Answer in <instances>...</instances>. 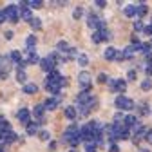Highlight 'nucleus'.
<instances>
[{"label": "nucleus", "mask_w": 152, "mask_h": 152, "mask_svg": "<svg viewBox=\"0 0 152 152\" xmlns=\"http://www.w3.org/2000/svg\"><path fill=\"white\" fill-rule=\"evenodd\" d=\"M69 49H71V45L67 44V42H58V51H65V53H69Z\"/></svg>", "instance_id": "obj_33"}, {"label": "nucleus", "mask_w": 152, "mask_h": 152, "mask_svg": "<svg viewBox=\"0 0 152 152\" xmlns=\"http://www.w3.org/2000/svg\"><path fill=\"white\" fill-rule=\"evenodd\" d=\"M16 118H18V121L24 123V125L31 123V120H29V110H27V109H20V110L16 112Z\"/></svg>", "instance_id": "obj_14"}, {"label": "nucleus", "mask_w": 152, "mask_h": 152, "mask_svg": "<svg viewBox=\"0 0 152 152\" xmlns=\"http://www.w3.org/2000/svg\"><path fill=\"white\" fill-rule=\"evenodd\" d=\"M4 16L7 18V20L9 22H18V20H20V13H18V7L16 6H7L6 7V11H4Z\"/></svg>", "instance_id": "obj_6"}, {"label": "nucleus", "mask_w": 152, "mask_h": 152, "mask_svg": "<svg viewBox=\"0 0 152 152\" xmlns=\"http://www.w3.org/2000/svg\"><path fill=\"white\" fill-rule=\"evenodd\" d=\"M92 127H94V121H89L80 129V138L83 141H92Z\"/></svg>", "instance_id": "obj_8"}, {"label": "nucleus", "mask_w": 152, "mask_h": 152, "mask_svg": "<svg viewBox=\"0 0 152 152\" xmlns=\"http://www.w3.org/2000/svg\"><path fill=\"white\" fill-rule=\"evenodd\" d=\"M96 6H98V7H105V0H98Z\"/></svg>", "instance_id": "obj_47"}, {"label": "nucleus", "mask_w": 152, "mask_h": 152, "mask_svg": "<svg viewBox=\"0 0 152 152\" xmlns=\"http://www.w3.org/2000/svg\"><path fill=\"white\" fill-rule=\"evenodd\" d=\"M147 130H148V129H147L145 125H136V129H134V138H132V141H134V143L138 145V143H140V141L145 138Z\"/></svg>", "instance_id": "obj_11"}, {"label": "nucleus", "mask_w": 152, "mask_h": 152, "mask_svg": "<svg viewBox=\"0 0 152 152\" xmlns=\"http://www.w3.org/2000/svg\"><path fill=\"white\" fill-rule=\"evenodd\" d=\"M16 80L20 82V83H24V82L27 80V74H26V71H24L22 67H18V71H16Z\"/></svg>", "instance_id": "obj_24"}, {"label": "nucleus", "mask_w": 152, "mask_h": 152, "mask_svg": "<svg viewBox=\"0 0 152 152\" xmlns=\"http://www.w3.org/2000/svg\"><path fill=\"white\" fill-rule=\"evenodd\" d=\"M140 152H148V150L147 148H140Z\"/></svg>", "instance_id": "obj_50"}, {"label": "nucleus", "mask_w": 152, "mask_h": 152, "mask_svg": "<svg viewBox=\"0 0 152 152\" xmlns=\"http://www.w3.org/2000/svg\"><path fill=\"white\" fill-rule=\"evenodd\" d=\"M87 26H89V27H92L94 31H96V29L105 27V20H103V18H102L98 13L89 11V15H87Z\"/></svg>", "instance_id": "obj_2"}, {"label": "nucleus", "mask_w": 152, "mask_h": 152, "mask_svg": "<svg viewBox=\"0 0 152 152\" xmlns=\"http://www.w3.org/2000/svg\"><path fill=\"white\" fill-rule=\"evenodd\" d=\"M78 80L82 83V92H89L91 91V74L87 71H82L80 76H78Z\"/></svg>", "instance_id": "obj_9"}, {"label": "nucleus", "mask_w": 152, "mask_h": 152, "mask_svg": "<svg viewBox=\"0 0 152 152\" xmlns=\"http://www.w3.org/2000/svg\"><path fill=\"white\" fill-rule=\"evenodd\" d=\"M36 91H38V87H36L34 83H26V85H24V92H26V94H34Z\"/></svg>", "instance_id": "obj_28"}, {"label": "nucleus", "mask_w": 152, "mask_h": 152, "mask_svg": "<svg viewBox=\"0 0 152 152\" xmlns=\"http://www.w3.org/2000/svg\"><path fill=\"white\" fill-rule=\"evenodd\" d=\"M38 136H40V140H44V141H47L51 138V134H49L47 130H38Z\"/></svg>", "instance_id": "obj_35"}, {"label": "nucleus", "mask_w": 152, "mask_h": 152, "mask_svg": "<svg viewBox=\"0 0 152 152\" xmlns=\"http://www.w3.org/2000/svg\"><path fill=\"white\" fill-rule=\"evenodd\" d=\"M29 24H31V27H34V29H40V27H42V22H40V18H38V16H33L31 20H29Z\"/></svg>", "instance_id": "obj_32"}, {"label": "nucleus", "mask_w": 152, "mask_h": 152, "mask_svg": "<svg viewBox=\"0 0 152 152\" xmlns=\"http://www.w3.org/2000/svg\"><path fill=\"white\" fill-rule=\"evenodd\" d=\"M105 58L107 60H116L118 58V51L114 49V47H107L105 49Z\"/></svg>", "instance_id": "obj_18"}, {"label": "nucleus", "mask_w": 152, "mask_h": 152, "mask_svg": "<svg viewBox=\"0 0 152 152\" xmlns=\"http://www.w3.org/2000/svg\"><path fill=\"white\" fill-rule=\"evenodd\" d=\"M145 140L152 145V130H147V134H145Z\"/></svg>", "instance_id": "obj_43"}, {"label": "nucleus", "mask_w": 152, "mask_h": 152, "mask_svg": "<svg viewBox=\"0 0 152 152\" xmlns=\"http://www.w3.org/2000/svg\"><path fill=\"white\" fill-rule=\"evenodd\" d=\"M143 29H145V26H143V22H140V20H138V22L134 24V31H143Z\"/></svg>", "instance_id": "obj_40"}, {"label": "nucleus", "mask_w": 152, "mask_h": 152, "mask_svg": "<svg viewBox=\"0 0 152 152\" xmlns=\"http://www.w3.org/2000/svg\"><path fill=\"white\" fill-rule=\"evenodd\" d=\"M65 118L67 120H74L76 118V109L74 107H65Z\"/></svg>", "instance_id": "obj_27"}, {"label": "nucleus", "mask_w": 152, "mask_h": 152, "mask_svg": "<svg viewBox=\"0 0 152 152\" xmlns=\"http://www.w3.org/2000/svg\"><path fill=\"white\" fill-rule=\"evenodd\" d=\"M58 103H60V98H58V96L49 98V100H45V102H44V109H47V110H53V109H56V107H58Z\"/></svg>", "instance_id": "obj_16"}, {"label": "nucleus", "mask_w": 152, "mask_h": 152, "mask_svg": "<svg viewBox=\"0 0 152 152\" xmlns=\"http://www.w3.org/2000/svg\"><path fill=\"white\" fill-rule=\"evenodd\" d=\"M127 89V82L125 80H109V91L112 92H123Z\"/></svg>", "instance_id": "obj_7"}, {"label": "nucleus", "mask_w": 152, "mask_h": 152, "mask_svg": "<svg viewBox=\"0 0 152 152\" xmlns=\"http://www.w3.org/2000/svg\"><path fill=\"white\" fill-rule=\"evenodd\" d=\"M145 72H147L148 76H152V64H147V67H145Z\"/></svg>", "instance_id": "obj_45"}, {"label": "nucleus", "mask_w": 152, "mask_h": 152, "mask_svg": "<svg viewBox=\"0 0 152 152\" xmlns=\"http://www.w3.org/2000/svg\"><path fill=\"white\" fill-rule=\"evenodd\" d=\"M98 83H109V76H107L105 72L98 74Z\"/></svg>", "instance_id": "obj_36"}, {"label": "nucleus", "mask_w": 152, "mask_h": 152, "mask_svg": "<svg viewBox=\"0 0 152 152\" xmlns=\"http://www.w3.org/2000/svg\"><path fill=\"white\" fill-rule=\"evenodd\" d=\"M147 13H148V7H147L145 4H140V6H136V16H138V18L145 16Z\"/></svg>", "instance_id": "obj_22"}, {"label": "nucleus", "mask_w": 152, "mask_h": 152, "mask_svg": "<svg viewBox=\"0 0 152 152\" xmlns=\"http://www.w3.org/2000/svg\"><path fill=\"white\" fill-rule=\"evenodd\" d=\"M44 112H45V109H44V105H36L34 109H33V116L36 118V121H45V118H44Z\"/></svg>", "instance_id": "obj_15"}, {"label": "nucleus", "mask_w": 152, "mask_h": 152, "mask_svg": "<svg viewBox=\"0 0 152 152\" xmlns=\"http://www.w3.org/2000/svg\"><path fill=\"white\" fill-rule=\"evenodd\" d=\"M85 152H98V148H96V145L89 143V145H87V148H85Z\"/></svg>", "instance_id": "obj_42"}, {"label": "nucleus", "mask_w": 152, "mask_h": 152, "mask_svg": "<svg viewBox=\"0 0 152 152\" xmlns=\"http://www.w3.org/2000/svg\"><path fill=\"white\" fill-rule=\"evenodd\" d=\"M141 89H143V91H150V89H152V82H150L148 78L143 80V82H141Z\"/></svg>", "instance_id": "obj_34"}, {"label": "nucleus", "mask_w": 152, "mask_h": 152, "mask_svg": "<svg viewBox=\"0 0 152 152\" xmlns=\"http://www.w3.org/2000/svg\"><path fill=\"white\" fill-rule=\"evenodd\" d=\"M24 4H26L29 9H34V7L38 9V7H42V6H44L42 0H27V2H24Z\"/></svg>", "instance_id": "obj_21"}, {"label": "nucleus", "mask_w": 152, "mask_h": 152, "mask_svg": "<svg viewBox=\"0 0 152 152\" xmlns=\"http://www.w3.org/2000/svg\"><path fill=\"white\" fill-rule=\"evenodd\" d=\"M71 152H74V150H71Z\"/></svg>", "instance_id": "obj_52"}, {"label": "nucleus", "mask_w": 152, "mask_h": 152, "mask_svg": "<svg viewBox=\"0 0 152 152\" xmlns=\"http://www.w3.org/2000/svg\"><path fill=\"white\" fill-rule=\"evenodd\" d=\"M123 13L125 16H136V6H125Z\"/></svg>", "instance_id": "obj_30"}, {"label": "nucleus", "mask_w": 152, "mask_h": 152, "mask_svg": "<svg viewBox=\"0 0 152 152\" xmlns=\"http://www.w3.org/2000/svg\"><path fill=\"white\" fill-rule=\"evenodd\" d=\"M114 132H116V140H129L130 130L125 125H114Z\"/></svg>", "instance_id": "obj_10"}, {"label": "nucleus", "mask_w": 152, "mask_h": 152, "mask_svg": "<svg viewBox=\"0 0 152 152\" xmlns=\"http://www.w3.org/2000/svg\"><path fill=\"white\" fill-rule=\"evenodd\" d=\"M123 121H125L123 112H116V114H114V125H123Z\"/></svg>", "instance_id": "obj_31"}, {"label": "nucleus", "mask_w": 152, "mask_h": 152, "mask_svg": "<svg viewBox=\"0 0 152 152\" xmlns=\"http://www.w3.org/2000/svg\"><path fill=\"white\" fill-rule=\"evenodd\" d=\"M49 148L54 150V148H56V143H54V141H49Z\"/></svg>", "instance_id": "obj_48"}, {"label": "nucleus", "mask_w": 152, "mask_h": 152, "mask_svg": "<svg viewBox=\"0 0 152 152\" xmlns=\"http://www.w3.org/2000/svg\"><path fill=\"white\" fill-rule=\"evenodd\" d=\"M136 107V110H138V116H147V114H148V103L147 102H140L138 105H134Z\"/></svg>", "instance_id": "obj_17"}, {"label": "nucleus", "mask_w": 152, "mask_h": 152, "mask_svg": "<svg viewBox=\"0 0 152 152\" xmlns=\"http://www.w3.org/2000/svg\"><path fill=\"white\" fill-rule=\"evenodd\" d=\"M109 152H120V147H118L116 143H110V145H109Z\"/></svg>", "instance_id": "obj_41"}, {"label": "nucleus", "mask_w": 152, "mask_h": 152, "mask_svg": "<svg viewBox=\"0 0 152 152\" xmlns=\"http://www.w3.org/2000/svg\"><path fill=\"white\" fill-rule=\"evenodd\" d=\"M114 103H116V107L120 110H130V109H134V102H132L130 98H127V96H123V94L118 96Z\"/></svg>", "instance_id": "obj_4"}, {"label": "nucleus", "mask_w": 152, "mask_h": 152, "mask_svg": "<svg viewBox=\"0 0 152 152\" xmlns=\"http://www.w3.org/2000/svg\"><path fill=\"white\" fill-rule=\"evenodd\" d=\"M11 130V125H9V121L4 118V116H0V140H2L7 132Z\"/></svg>", "instance_id": "obj_12"}, {"label": "nucleus", "mask_w": 152, "mask_h": 152, "mask_svg": "<svg viewBox=\"0 0 152 152\" xmlns=\"http://www.w3.org/2000/svg\"><path fill=\"white\" fill-rule=\"evenodd\" d=\"M123 125H125L127 129H130V127H136V125H138V118H136V116H125V121H123Z\"/></svg>", "instance_id": "obj_19"}, {"label": "nucleus", "mask_w": 152, "mask_h": 152, "mask_svg": "<svg viewBox=\"0 0 152 152\" xmlns=\"http://www.w3.org/2000/svg\"><path fill=\"white\" fill-rule=\"evenodd\" d=\"M6 20V16H4V11H0V24H2Z\"/></svg>", "instance_id": "obj_49"}, {"label": "nucleus", "mask_w": 152, "mask_h": 152, "mask_svg": "<svg viewBox=\"0 0 152 152\" xmlns=\"http://www.w3.org/2000/svg\"><path fill=\"white\" fill-rule=\"evenodd\" d=\"M26 127H27V134H36V132H38V123L36 121H31Z\"/></svg>", "instance_id": "obj_29"}, {"label": "nucleus", "mask_w": 152, "mask_h": 152, "mask_svg": "<svg viewBox=\"0 0 152 152\" xmlns=\"http://www.w3.org/2000/svg\"><path fill=\"white\" fill-rule=\"evenodd\" d=\"M60 60H58V54H51V56H47V58H42L40 60V65H42V69L44 71H47V72H51V71H54V67H56V64H58Z\"/></svg>", "instance_id": "obj_3"}, {"label": "nucleus", "mask_w": 152, "mask_h": 152, "mask_svg": "<svg viewBox=\"0 0 152 152\" xmlns=\"http://www.w3.org/2000/svg\"><path fill=\"white\" fill-rule=\"evenodd\" d=\"M127 78H129L130 82H134V80H136V71H134V69H130V71L127 72Z\"/></svg>", "instance_id": "obj_39"}, {"label": "nucleus", "mask_w": 152, "mask_h": 152, "mask_svg": "<svg viewBox=\"0 0 152 152\" xmlns=\"http://www.w3.org/2000/svg\"><path fill=\"white\" fill-rule=\"evenodd\" d=\"M38 60H40V58H38V54L34 53V51H27V64H34V62H38Z\"/></svg>", "instance_id": "obj_26"}, {"label": "nucleus", "mask_w": 152, "mask_h": 152, "mask_svg": "<svg viewBox=\"0 0 152 152\" xmlns=\"http://www.w3.org/2000/svg\"><path fill=\"white\" fill-rule=\"evenodd\" d=\"M64 141H67V143H71L72 147H76V145L82 141V138H80V129L76 127V125H71V127L65 130V134H64Z\"/></svg>", "instance_id": "obj_1"}, {"label": "nucleus", "mask_w": 152, "mask_h": 152, "mask_svg": "<svg viewBox=\"0 0 152 152\" xmlns=\"http://www.w3.org/2000/svg\"><path fill=\"white\" fill-rule=\"evenodd\" d=\"M4 34H6V38H7V40H11V38H13V31H6Z\"/></svg>", "instance_id": "obj_46"}, {"label": "nucleus", "mask_w": 152, "mask_h": 152, "mask_svg": "<svg viewBox=\"0 0 152 152\" xmlns=\"http://www.w3.org/2000/svg\"><path fill=\"white\" fill-rule=\"evenodd\" d=\"M78 62H80V65H83V67H85V65L89 64V58H87V54H80V56H78Z\"/></svg>", "instance_id": "obj_37"}, {"label": "nucleus", "mask_w": 152, "mask_h": 152, "mask_svg": "<svg viewBox=\"0 0 152 152\" xmlns=\"http://www.w3.org/2000/svg\"><path fill=\"white\" fill-rule=\"evenodd\" d=\"M0 152H6V150H4V147H0Z\"/></svg>", "instance_id": "obj_51"}, {"label": "nucleus", "mask_w": 152, "mask_h": 152, "mask_svg": "<svg viewBox=\"0 0 152 152\" xmlns=\"http://www.w3.org/2000/svg\"><path fill=\"white\" fill-rule=\"evenodd\" d=\"M26 45H27V51H34V45H36V36L34 34L26 38Z\"/></svg>", "instance_id": "obj_20"}, {"label": "nucleus", "mask_w": 152, "mask_h": 152, "mask_svg": "<svg viewBox=\"0 0 152 152\" xmlns=\"http://www.w3.org/2000/svg\"><path fill=\"white\" fill-rule=\"evenodd\" d=\"M2 141H4V143H13V141H16V134H15L13 130H9L7 134L2 138Z\"/></svg>", "instance_id": "obj_25"}, {"label": "nucleus", "mask_w": 152, "mask_h": 152, "mask_svg": "<svg viewBox=\"0 0 152 152\" xmlns=\"http://www.w3.org/2000/svg\"><path fill=\"white\" fill-rule=\"evenodd\" d=\"M143 33H145V34H150V36H152V24H150V26H147V27L143 29Z\"/></svg>", "instance_id": "obj_44"}, {"label": "nucleus", "mask_w": 152, "mask_h": 152, "mask_svg": "<svg viewBox=\"0 0 152 152\" xmlns=\"http://www.w3.org/2000/svg\"><path fill=\"white\" fill-rule=\"evenodd\" d=\"M110 38V33H109V29L107 27H102V29H96L92 33V42L94 44H100V42H105V40H109Z\"/></svg>", "instance_id": "obj_5"}, {"label": "nucleus", "mask_w": 152, "mask_h": 152, "mask_svg": "<svg viewBox=\"0 0 152 152\" xmlns=\"http://www.w3.org/2000/svg\"><path fill=\"white\" fill-rule=\"evenodd\" d=\"M82 15H83V9H82V7H76L74 13H72V16L76 18V20H78V18H82Z\"/></svg>", "instance_id": "obj_38"}, {"label": "nucleus", "mask_w": 152, "mask_h": 152, "mask_svg": "<svg viewBox=\"0 0 152 152\" xmlns=\"http://www.w3.org/2000/svg\"><path fill=\"white\" fill-rule=\"evenodd\" d=\"M9 58H11V62L22 64V53H20V51H13V53L9 54Z\"/></svg>", "instance_id": "obj_23"}, {"label": "nucleus", "mask_w": 152, "mask_h": 152, "mask_svg": "<svg viewBox=\"0 0 152 152\" xmlns=\"http://www.w3.org/2000/svg\"><path fill=\"white\" fill-rule=\"evenodd\" d=\"M18 13H20V16L24 18V20H31V18H33V13H31V9L22 2L20 6H18Z\"/></svg>", "instance_id": "obj_13"}]
</instances>
